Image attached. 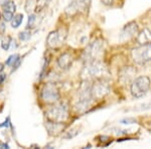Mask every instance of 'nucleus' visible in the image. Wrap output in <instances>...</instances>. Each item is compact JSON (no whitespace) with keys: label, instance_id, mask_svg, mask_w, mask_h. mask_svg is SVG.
I'll return each mask as SVG.
<instances>
[{"label":"nucleus","instance_id":"obj_24","mask_svg":"<svg viewBox=\"0 0 151 149\" xmlns=\"http://www.w3.org/2000/svg\"><path fill=\"white\" fill-rule=\"evenodd\" d=\"M9 125H10V118L7 117V119L3 123H0V128H2V127H8Z\"/></svg>","mask_w":151,"mask_h":149},{"label":"nucleus","instance_id":"obj_16","mask_svg":"<svg viewBox=\"0 0 151 149\" xmlns=\"http://www.w3.org/2000/svg\"><path fill=\"white\" fill-rule=\"evenodd\" d=\"M1 6L3 8V10H8L11 12L15 11V4L12 0H5L4 2L1 3Z\"/></svg>","mask_w":151,"mask_h":149},{"label":"nucleus","instance_id":"obj_21","mask_svg":"<svg viewBox=\"0 0 151 149\" xmlns=\"http://www.w3.org/2000/svg\"><path fill=\"white\" fill-rule=\"evenodd\" d=\"M2 15H3V18L5 21H11L12 18H13V12L8 11V10H4Z\"/></svg>","mask_w":151,"mask_h":149},{"label":"nucleus","instance_id":"obj_8","mask_svg":"<svg viewBox=\"0 0 151 149\" xmlns=\"http://www.w3.org/2000/svg\"><path fill=\"white\" fill-rule=\"evenodd\" d=\"M65 35L67 33L63 31V29H58V30L52 31V32L48 35L47 38V45L52 48H58V46L63 45V42L65 41Z\"/></svg>","mask_w":151,"mask_h":149},{"label":"nucleus","instance_id":"obj_7","mask_svg":"<svg viewBox=\"0 0 151 149\" xmlns=\"http://www.w3.org/2000/svg\"><path fill=\"white\" fill-rule=\"evenodd\" d=\"M102 50H103V42L101 40H96L92 45H90L84 53L86 60H88V62L95 60L98 55H101Z\"/></svg>","mask_w":151,"mask_h":149},{"label":"nucleus","instance_id":"obj_29","mask_svg":"<svg viewBox=\"0 0 151 149\" xmlns=\"http://www.w3.org/2000/svg\"><path fill=\"white\" fill-rule=\"evenodd\" d=\"M3 70H4V65H3V63H0V73H1Z\"/></svg>","mask_w":151,"mask_h":149},{"label":"nucleus","instance_id":"obj_22","mask_svg":"<svg viewBox=\"0 0 151 149\" xmlns=\"http://www.w3.org/2000/svg\"><path fill=\"white\" fill-rule=\"evenodd\" d=\"M122 124H125V125H129V124H135L137 123V121L133 118H126V119H123V120L120 121Z\"/></svg>","mask_w":151,"mask_h":149},{"label":"nucleus","instance_id":"obj_27","mask_svg":"<svg viewBox=\"0 0 151 149\" xmlns=\"http://www.w3.org/2000/svg\"><path fill=\"white\" fill-rule=\"evenodd\" d=\"M5 79H6V75H4V74L0 75V85L4 82V80H5Z\"/></svg>","mask_w":151,"mask_h":149},{"label":"nucleus","instance_id":"obj_15","mask_svg":"<svg viewBox=\"0 0 151 149\" xmlns=\"http://www.w3.org/2000/svg\"><path fill=\"white\" fill-rule=\"evenodd\" d=\"M22 20H23V15L21 13H18L16 15L13 16L11 20V26L13 28H17L21 23H22Z\"/></svg>","mask_w":151,"mask_h":149},{"label":"nucleus","instance_id":"obj_9","mask_svg":"<svg viewBox=\"0 0 151 149\" xmlns=\"http://www.w3.org/2000/svg\"><path fill=\"white\" fill-rule=\"evenodd\" d=\"M86 70L88 72L89 76L91 77H101L105 74L106 72V68L104 67L103 63H101L100 62L95 60H91V62H88V65L86 67Z\"/></svg>","mask_w":151,"mask_h":149},{"label":"nucleus","instance_id":"obj_30","mask_svg":"<svg viewBox=\"0 0 151 149\" xmlns=\"http://www.w3.org/2000/svg\"><path fill=\"white\" fill-rule=\"evenodd\" d=\"M0 16H1V15H0Z\"/></svg>","mask_w":151,"mask_h":149},{"label":"nucleus","instance_id":"obj_2","mask_svg":"<svg viewBox=\"0 0 151 149\" xmlns=\"http://www.w3.org/2000/svg\"><path fill=\"white\" fill-rule=\"evenodd\" d=\"M47 118L52 122H65L69 118V107L65 103H58L47 111Z\"/></svg>","mask_w":151,"mask_h":149},{"label":"nucleus","instance_id":"obj_5","mask_svg":"<svg viewBox=\"0 0 151 149\" xmlns=\"http://www.w3.org/2000/svg\"><path fill=\"white\" fill-rule=\"evenodd\" d=\"M40 98L47 104H55L60 100V95L58 88L55 87V85L52 84V83H48V84L45 85V87L41 90Z\"/></svg>","mask_w":151,"mask_h":149},{"label":"nucleus","instance_id":"obj_28","mask_svg":"<svg viewBox=\"0 0 151 149\" xmlns=\"http://www.w3.org/2000/svg\"><path fill=\"white\" fill-rule=\"evenodd\" d=\"M4 29H5L4 23H0V32H4Z\"/></svg>","mask_w":151,"mask_h":149},{"label":"nucleus","instance_id":"obj_12","mask_svg":"<svg viewBox=\"0 0 151 149\" xmlns=\"http://www.w3.org/2000/svg\"><path fill=\"white\" fill-rule=\"evenodd\" d=\"M45 128H47L50 135L58 136L65 130V124H64V122H52L47 120V122L45 123Z\"/></svg>","mask_w":151,"mask_h":149},{"label":"nucleus","instance_id":"obj_14","mask_svg":"<svg viewBox=\"0 0 151 149\" xmlns=\"http://www.w3.org/2000/svg\"><path fill=\"white\" fill-rule=\"evenodd\" d=\"M137 41L140 45L151 42V31L148 28H144L142 31H140L137 35Z\"/></svg>","mask_w":151,"mask_h":149},{"label":"nucleus","instance_id":"obj_6","mask_svg":"<svg viewBox=\"0 0 151 149\" xmlns=\"http://www.w3.org/2000/svg\"><path fill=\"white\" fill-rule=\"evenodd\" d=\"M92 96L94 99H102L110 92V87L103 80H98L92 85Z\"/></svg>","mask_w":151,"mask_h":149},{"label":"nucleus","instance_id":"obj_18","mask_svg":"<svg viewBox=\"0 0 151 149\" xmlns=\"http://www.w3.org/2000/svg\"><path fill=\"white\" fill-rule=\"evenodd\" d=\"M19 55L18 53H14V55H11L10 57H9L8 58H7V60H6V65L7 66H13L14 63H15L17 60H19Z\"/></svg>","mask_w":151,"mask_h":149},{"label":"nucleus","instance_id":"obj_3","mask_svg":"<svg viewBox=\"0 0 151 149\" xmlns=\"http://www.w3.org/2000/svg\"><path fill=\"white\" fill-rule=\"evenodd\" d=\"M151 81L147 76H140L136 78L131 84V94L135 98H142L147 94L150 88Z\"/></svg>","mask_w":151,"mask_h":149},{"label":"nucleus","instance_id":"obj_20","mask_svg":"<svg viewBox=\"0 0 151 149\" xmlns=\"http://www.w3.org/2000/svg\"><path fill=\"white\" fill-rule=\"evenodd\" d=\"M30 38V32L28 30H24L22 32L19 33V40H22V41H25Z\"/></svg>","mask_w":151,"mask_h":149},{"label":"nucleus","instance_id":"obj_17","mask_svg":"<svg viewBox=\"0 0 151 149\" xmlns=\"http://www.w3.org/2000/svg\"><path fill=\"white\" fill-rule=\"evenodd\" d=\"M11 37L10 36H6L4 37L3 40L1 41V48H3L4 50H9V46L11 45Z\"/></svg>","mask_w":151,"mask_h":149},{"label":"nucleus","instance_id":"obj_19","mask_svg":"<svg viewBox=\"0 0 151 149\" xmlns=\"http://www.w3.org/2000/svg\"><path fill=\"white\" fill-rule=\"evenodd\" d=\"M79 133H80V129L79 128H74V129H72V130H70L69 132H67V134L64 135V138L65 139L74 138L75 136H77Z\"/></svg>","mask_w":151,"mask_h":149},{"label":"nucleus","instance_id":"obj_26","mask_svg":"<svg viewBox=\"0 0 151 149\" xmlns=\"http://www.w3.org/2000/svg\"><path fill=\"white\" fill-rule=\"evenodd\" d=\"M0 148L1 149H4V148H9V145H7L6 143H3L0 141Z\"/></svg>","mask_w":151,"mask_h":149},{"label":"nucleus","instance_id":"obj_23","mask_svg":"<svg viewBox=\"0 0 151 149\" xmlns=\"http://www.w3.org/2000/svg\"><path fill=\"white\" fill-rule=\"evenodd\" d=\"M35 22V14H31L29 15L28 18V23H27V28H31L33 26V23Z\"/></svg>","mask_w":151,"mask_h":149},{"label":"nucleus","instance_id":"obj_4","mask_svg":"<svg viewBox=\"0 0 151 149\" xmlns=\"http://www.w3.org/2000/svg\"><path fill=\"white\" fill-rule=\"evenodd\" d=\"M131 55L135 63L139 65H144V63L151 62V42L141 45L138 48H134L131 52Z\"/></svg>","mask_w":151,"mask_h":149},{"label":"nucleus","instance_id":"obj_1","mask_svg":"<svg viewBox=\"0 0 151 149\" xmlns=\"http://www.w3.org/2000/svg\"><path fill=\"white\" fill-rule=\"evenodd\" d=\"M91 88H92V85H90L88 82L82 84L81 88H80L79 99L77 100V103L75 105V108L79 113H84V112H86V110L89 108L92 101L94 100L93 96H92Z\"/></svg>","mask_w":151,"mask_h":149},{"label":"nucleus","instance_id":"obj_25","mask_svg":"<svg viewBox=\"0 0 151 149\" xmlns=\"http://www.w3.org/2000/svg\"><path fill=\"white\" fill-rule=\"evenodd\" d=\"M101 1H102V3L105 4V5H111V4L114 3L115 0H101Z\"/></svg>","mask_w":151,"mask_h":149},{"label":"nucleus","instance_id":"obj_11","mask_svg":"<svg viewBox=\"0 0 151 149\" xmlns=\"http://www.w3.org/2000/svg\"><path fill=\"white\" fill-rule=\"evenodd\" d=\"M90 0H72L70 2L69 6L65 9V12L68 14H73L79 12V10H86L87 5L89 4Z\"/></svg>","mask_w":151,"mask_h":149},{"label":"nucleus","instance_id":"obj_13","mask_svg":"<svg viewBox=\"0 0 151 149\" xmlns=\"http://www.w3.org/2000/svg\"><path fill=\"white\" fill-rule=\"evenodd\" d=\"M73 63V57L69 53H65L58 58V65L62 70H68Z\"/></svg>","mask_w":151,"mask_h":149},{"label":"nucleus","instance_id":"obj_10","mask_svg":"<svg viewBox=\"0 0 151 149\" xmlns=\"http://www.w3.org/2000/svg\"><path fill=\"white\" fill-rule=\"evenodd\" d=\"M138 33V25L137 23H135L134 21L132 22H129L128 24H126L123 27L122 31L120 33V40H128L130 38L134 37Z\"/></svg>","mask_w":151,"mask_h":149}]
</instances>
